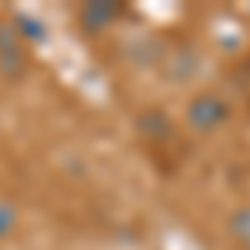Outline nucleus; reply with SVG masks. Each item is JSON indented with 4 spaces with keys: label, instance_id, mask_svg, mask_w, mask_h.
Masks as SVG:
<instances>
[{
    "label": "nucleus",
    "instance_id": "nucleus-1",
    "mask_svg": "<svg viewBox=\"0 0 250 250\" xmlns=\"http://www.w3.org/2000/svg\"><path fill=\"white\" fill-rule=\"evenodd\" d=\"M233 107L230 100L224 94H217V90H200V94H193L187 100V107H184V120H187V127L197 130V134H213V130H220L227 120H230Z\"/></svg>",
    "mask_w": 250,
    "mask_h": 250
},
{
    "label": "nucleus",
    "instance_id": "nucleus-2",
    "mask_svg": "<svg viewBox=\"0 0 250 250\" xmlns=\"http://www.w3.org/2000/svg\"><path fill=\"white\" fill-rule=\"evenodd\" d=\"M27 70V50H23V37L14 23L0 20V74L7 80L23 77Z\"/></svg>",
    "mask_w": 250,
    "mask_h": 250
},
{
    "label": "nucleus",
    "instance_id": "nucleus-3",
    "mask_svg": "<svg viewBox=\"0 0 250 250\" xmlns=\"http://www.w3.org/2000/svg\"><path fill=\"white\" fill-rule=\"evenodd\" d=\"M120 17H124L120 0H90V3H83L77 10V23L83 27V34H104Z\"/></svg>",
    "mask_w": 250,
    "mask_h": 250
},
{
    "label": "nucleus",
    "instance_id": "nucleus-4",
    "mask_svg": "<svg viewBox=\"0 0 250 250\" xmlns=\"http://www.w3.org/2000/svg\"><path fill=\"white\" fill-rule=\"evenodd\" d=\"M227 233L233 237V244L240 250H250V204L230 210V217H227Z\"/></svg>",
    "mask_w": 250,
    "mask_h": 250
},
{
    "label": "nucleus",
    "instance_id": "nucleus-5",
    "mask_svg": "<svg viewBox=\"0 0 250 250\" xmlns=\"http://www.w3.org/2000/svg\"><path fill=\"white\" fill-rule=\"evenodd\" d=\"M10 23L20 30V37H23V40H27V37H30V40H43V27H40V20H34L30 14H17Z\"/></svg>",
    "mask_w": 250,
    "mask_h": 250
}]
</instances>
